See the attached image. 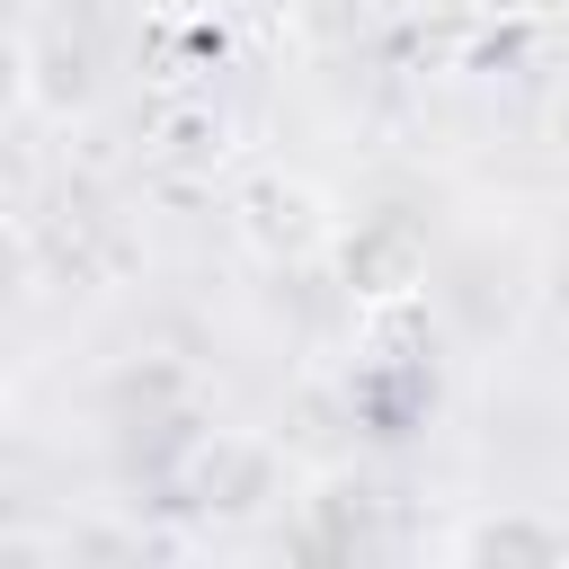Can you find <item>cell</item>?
Segmentation results:
<instances>
[{"label": "cell", "mask_w": 569, "mask_h": 569, "mask_svg": "<svg viewBox=\"0 0 569 569\" xmlns=\"http://www.w3.org/2000/svg\"><path fill=\"white\" fill-rule=\"evenodd\" d=\"M231 240L258 258V267H329V249H338V231H347V213H338V196L311 178V169H284V160H267V169H249L240 187H231Z\"/></svg>", "instance_id": "obj_1"}, {"label": "cell", "mask_w": 569, "mask_h": 569, "mask_svg": "<svg viewBox=\"0 0 569 569\" xmlns=\"http://www.w3.org/2000/svg\"><path fill=\"white\" fill-rule=\"evenodd\" d=\"M98 98H107V71H98L89 27L44 18V27H27V36H18V107H27L36 124L71 133V124H89V116H98Z\"/></svg>", "instance_id": "obj_2"}, {"label": "cell", "mask_w": 569, "mask_h": 569, "mask_svg": "<svg viewBox=\"0 0 569 569\" xmlns=\"http://www.w3.org/2000/svg\"><path fill=\"white\" fill-rule=\"evenodd\" d=\"M436 551L453 569H560L569 560V516L542 507H471L436 533Z\"/></svg>", "instance_id": "obj_3"}, {"label": "cell", "mask_w": 569, "mask_h": 569, "mask_svg": "<svg viewBox=\"0 0 569 569\" xmlns=\"http://www.w3.org/2000/svg\"><path fill=\"white\" fill-rule=\"evenodd\" d=\"M329 258H338V276H347L356 302H409L427 284V249H418L409 222H356V231H338Z\"/></svg>", "instance_id": "obj_4"}, {"label": "cell", "mask_w": 569, "mask_h": 569, "mask_svg": "<svg viewBox=\"0 0 569 569\" xmlns=\"http://www.w3.org/2000/svg\"><path fill=\"white\" fill-rule=\"evenodd\" d=\"M196 507L213 516V525H249V516H267L276 498H284V462L258 445V436H222L204 462H196Z\"/></svg>", "instance_id": "obj_5"}, {"label": "cell", "mask_w": 569, "mask_h": 569, "mask_svg": "<svg viewBox=\"0 0 569 569\" xmlns=\"http://www.w3.org/2000/svg\"><path fill=\"white\" fill-rule=\"evenodd\" d=\"M151 160L178 169V178H213L231 160V116L213 98H169L160 124H151Z\"/></svg>", "instance_id": "obj_6"}, {"label": "cell", "mask_w": 569, "mask_h": 569, "mask_svg": "<svg viewBox=\"0 0 569 569\" xmlns=\"http://www.w3.org/2000/svg\"><path fill=\"white\" fill-rule=\"evenodd\" d=\"M44 284V240L27 231V213H0V311H18Z\"/></svg>", "instance_id": "obj_7"}, {"label": "cell", "mask_w": 569, "mask_h": 569, "mask_svg": "<svg viewBox=\"0 0 569 569\" xmlns=\"http://www.w3.org/2000/svg\"><path fill=\"white\" fill-rule=\"evenodd\" d=\"M462 18H480V27H533V18H551L560 0H453Z\"/></svg>", "instance_id": "obj_8"}, {"label": "cell", "mask_w": 569, "mask_h": 569, "mask_svg": "<svg viewBox=\"0 0 569 569\" xmlns=\"http://www.w3.org/2000/svg\"><path fill=\"white\" fill-rule=\"evenodd\" d=\"M542 151L569 169V71L551 80V98H542Z\"/></svg>", "instance_id": "obj_9"}, {"label": "cell", "mask_w": 569, "mask_h": 569, "mask_svg": "<svg viewBox=\"0 0 569 569\" xmlns=\"http://www.w3.org/2000/svg\"><path fill=\"white\" fill-rule=\"evenodd\" d=\"M142 9H151V27H213L222 0H142Z\"/></svg>", "instance_id": "obj_10"}, {"label": "cell", "mask_w": 569, "mask_h": 569, "mask_svg": "<svg viewBox=\"0 0 569 569\" xmlns=\"http://www.w3.org/2000/svg\"><path fill=\"white\" fill-rule=\"evenodd\" d=\"M9 418H18V365L0 356V427H9Z\"/></svg>", "instance_id": "obj_11"}]
</instances>
